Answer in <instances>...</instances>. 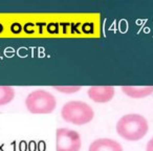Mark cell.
<instances>
[{
  "instance_id": "obj_1",
  "label": "cell",
  "mask_w": 153,
  "mask_h": 151,
  "mask_svg": "<svg viewBox=\"0 0 153 151\" xmlns=\"http://www.w3.org/2000/svg\"><path fill=\"white\" fill-rule=\"evenodd\" d=\"M148 122L143 115L131 113L122 117L117 123V132L127 141H138L148 132Z\"/></svg>"
},
{
  "instance_id": "obj_2",
  "label": "cell",
  "mask_w": 153,
  "mask_h": 151,
  "mask_svg": "<svg viewBox=\"0 0 153 151\" xmlns=\"http://www.w3.org/2000/svg\"><path fill=\"white\" fill-rule=\"evenodd\" d=\"M62 119L74 125H85L94 117V111L87 103L81 101L67 102L61 110Z\"/></svg>"
},
{
  "instance_id": "obj_3",
  "label": "cell",
  "mask_w": 153,
  "mask_h": 151,
  "mask_svg": "<svg viewBox=\"0 0 153 151\" xmlns=\"http://www.w3.org/2000/svg\"><path fill=\"white\" fill-rule=\"evenodd\" d=\"M25 106L34 115H48L56 109V98L48 91L39 89L32 91L25 99Z\"/></svg>"
},
{
  "instance_id": "obj_4",
  "label": "cell",
  "mask_w": 153,
  "mask_h": 151,
  "mask_svg": "<svg viewBox=\"0 0 153 151\" xmlns=\"http://www.w3.org/2000/svg\"><path fill=\"white\" fill-rule=\"evenodd\" d=\"M56 151H80L81 136L76 131L68 128H59L56 131Z\"/></svg>"
},
{
  "instance_id": "obj_5",
  "label": "cell",
  "mask_w": 153,
  "mask_h": 151,
  "mask_svg": "<svg viewBox=\"0 0 153 151\" xmlns=\"http://www.w3.org/2000/svg\"><path fill=\"white\" fill-rule=\"evenodd\" d=\"M112 86H92L88 89V97L96 103H107L114 97Z\"/></svg>"
},
{
  "instance_id": "obj_6",
  "label": "cell",
  "mask_w": 153,
  "mask_h": 151,
  "mask_svg": "<svg viewBox=\"0 0 153 151\" xmlns=\"http://www.w3.org/2000/svg\"><path fill=\"white\" fill-rule=\"evenodd\" d=\"M89 151H123L121 144L111 138H99L92 142Z\"/></svg>"
},
{
  "instance_id": "obj_7",
  "label": "cell",
  "mask_w": 153,
  "mask_h": 151,
  "mask_svg": "<svg viewBox=\"0 0 153 151\" xmlns=\"http://www.w3.org/2000/svg\"><path fill=\"white\" fill-rule=\"evenodd\" d=\"M123 92L132 99H142L153 94V86H123Z\"/></svg>"
},
{
  "instance_id": "obj_8",
  "label": "cell",
  "mask_w": 153,
  "mask_h": 151,
  "mask_svg": "<svg viewBox=\"0 0 153 151\" xmlns=\"http://www.w3.org/2000/svg\"><path fill=\"white\" fill-rule=\"evenodd\" d=\"M15 98V90L10 86H0V106L11 103Z\"/></svg>"
},
{
  "instance_id": "obj_9",
  "label": "cell",
  "mask_w": 153,
  "mask_h": 151,
  "mask_svg": "<svg viewBox=\"0 0 153 151\" xmlns=\"http://www.w3.org/2000/svg\"><path fill=\"white\" fill-rule=\"evenodd\" d=\"M55 89L64 94H74L81 89V86H55Z\"/></svg>"
},
{
  "instance_id": "obj_10",
  "label": "cell",
  "mask_w": 153,
  "mask_h": 151,
  "mask_svg": "<svg viewBox=\"0 0 153 151\" xmlns=\"http://www.w3.org/2000/svg\"><path fill=\"white\" fill-rule=\"evenodd\" d=\"M146 151H153V138H151V140L148 142V144H147Z\"/></svg>"
}]
</instances>
